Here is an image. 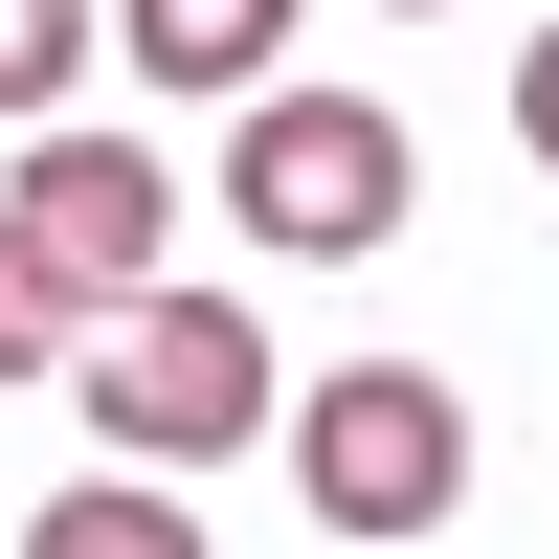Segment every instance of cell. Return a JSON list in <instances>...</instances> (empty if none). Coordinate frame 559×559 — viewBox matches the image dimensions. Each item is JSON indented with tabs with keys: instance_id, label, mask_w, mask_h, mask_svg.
Returning a JSON list of instances; mask_svg holds the SVG:
<instances>
[{
	"instance_id": "cell-6",
	"label": "cell",
	"mask_w": 559,
	"mask_h": 559,
	"mask_svg": "<svg viewBox=\"0 0 559 559\" xmlns=\"http://www.w3.org/2000/svg\"><path fill=\"white\" fill-rule=\"evenodd\" d=\"M23 559H202V492L179 471H90V492H45Z\"/></svg>"
},
{
	"instance_id": "cell-1",
	"label": "cell",
	"mask_w": 559,
	"mask_h": 559,
	"mask_svg": "<svg viewBox=\"0 0 559 559\" xmlns=\"http://www.w3.org/2000/svg\"><path fill=\"white\" fill-rule=\"evenodd\" d=\"M68 403H90V448H112V471H179V492H202L224 448L292 426V381H269L247 292H179V269H157L134 313H90V381H68Z\"/></svg>"
},
{
	"instance_id": "cell-9",
	"label": "cell",
	"mask_w": 559,
	"mask_h": 559,
	"mask_svg": "<svg viewBox=\"0 0 559 559\" xmlns=\"http://www.w3.org/2000/svg\"><path fill=\"white\" fill-rule=\"evenodd\" d=\"M515 157H537V179H559V23H537V45H515Z\"/></svg>"
},
{
	"instance_id": "cell-8",
	"label": "cell",
	"mask_w": 559,
	"mask_h": 559,
	"mask_svg": "<svg viewBox=\"0 0 559 559\" xmlns=\"http://www.w3.org/2000/svg\"><path fill=\"white\" fill-rule=\"evenodd\" d=\"M68 336H90V313L45 292V269H23V224H0V381H45V358H68Z\"/></svg>"
},
{
	"instance_id": "cell-7",
	"label": "cell",
	"mask_w": 559,
	"mask_h": 559,
	"mask_svg": "<svg viewBox=\"0 0 559 559\" xmlns=\"http://www.w3.org/2000/svg\"><path fill=\"white\" fill-rule=\"evenodd\" d=\"M90 45H112L90 0H0V112H23V134H68V68H90Z\"/></svg>"
},
{
	"instance_id": "cell-3",
	"label": "cell",
	"mask_w": 559,
	"mask_h": 559,
	"mask_svg": "<svg viewBox=\"0 0 559 559\" xmlns=\"http://www.w3.org/2000/svg\"><path fill=\"white\" fill-rule=\"evenodd\" d=\"M403 112L381 90H247L224 112V202H247V247H292V269H358V247H403Z\"/></svg>"
},
{
	"instance_id": "cell-5",
	"label": "cell",
	"mask_w": 559,
	"mask_h": 559,
	"mask_svg": "<svg viewBox=\"0 0 559 559\" xmlns=\"http://www.w3.org/2000/svg\"><path fill=\"white\" fill-rule=\"evenodd\" d=\"M112 45L157 90H202V112H247V90H292L269 45H292V0H112Z\"/></svg>"
},
{
	"instance_id": "cell-2",
	"label": "cell",
	"mask_w": 559,
	"mask_h": 559,
	"mask_svg": "<svg viewBox=\"0 0 559 559\" xmlns=\"http://www.w3.org/2000/svg\"><path fill=\"white\" fill-rule=\"evenodd\" d=\"M292 492H313V537H358V559L448 537V492H471V403H448L426 358H336V381H292Z\"/></svg>"
},
{
	"instance_id": "cell-4",
	"label": "cell",
	"mask_w": 559,
	"mask_h": 559,
	"mask_svg": "<svg viewBox=\"0 0 559 559\" xmlns=\"http://www.w3.org/2000/svg\"><path fill=\"white\" fill-rule=\"evenodd\" d=\"M0 224H23V269L68 313H134L179 269V179L134 157V134H23V179H0Z\"/></svg>"
}]
</instances>
